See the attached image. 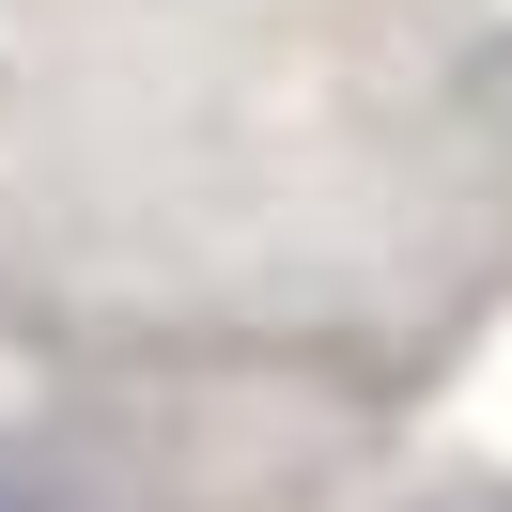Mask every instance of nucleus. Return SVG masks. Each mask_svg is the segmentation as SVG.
<instances>
[{
    "mask_svg": "<svg viewBox=\"0 0 512 512\" xmlns=\"http://www.w3.org/2000/svg\"><path fill=\"white\" fill-rule=\"evenodd\" d=\"M0 512H47V497H32V481H16V466H0Z\"/></svg>",
    "mask_w": 512,
    "mask_h": 512,
    "instance_id": "nucleus-1",
    "label": "nucleus"
}]
</instances>
